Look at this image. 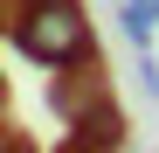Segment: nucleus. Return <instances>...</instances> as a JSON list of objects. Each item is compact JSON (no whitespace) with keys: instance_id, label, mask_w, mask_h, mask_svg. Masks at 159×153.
Returning <instances> with one entry per match:
<instances>
[{"instance_id":"obj_1","label":"nucleus","mask_w":159,"mask_h":153,"mask_svg":"<svg viewBox=\"0 0 159 153\" xmlns=\"http://www.w3.org/2000/svg\"><path fill=\"white\" fill-rule=\"evenodd\" d=\"M7 35L21 56H35L42 70H69V63H90L97 42H90V14L76 0H28V7L7 14Z\"/></svg>"},{"instance_id":"obj_2","label":"nucleus","mask_w":159,"mask_h":153,"mask_svg":"<svg viewBox=\"0 0 159 153\" xmlns=\"http://www.w3.org/2000/svg\"><path fill=\"white\" fill-rule=\"evenodd\" d=\"M48 105H56V118H62V125L90 118V111H104V105H118V97H111V70H104L97 56H90V63L56 70V84H48Z\"/></svg>"},{"instance_id":"obj_3","label":"nucleus","mask_w":159,"mask_h":153,"mask_svg":"<svg viewBox=\"0 0 159 153\" xmlns=\"http://www.w3.org/2000/svg\"><path fill=\"white\" fill-rule=\"evenodd\" d=\"M111 146H125V111L104 105V111H90V118H76L56 153H111Z\"/></svg>"},{"instance_id":"obj_4","label":"nucleus","mask_w":159,"mask_h":153,"mask_svg":"<svg viewBox=\"0 0 159 153\" xmlns=\"http://www.w3.org/2000/svg\"><path fill=\"white\" fill-rule=\"evenodd\" d=\"M118 28H125V42H152L159 35V0H125V7H118Z\"/></svg>"},{"instance_id":"obj_5","label":"nucleus","mask_w":159,"mask_h":153,"mask_svg":"<svg viewBox=\"0 0 159 153\" xmlns=\"http://www.w3.org/2000/svg\"><path fill=\"white\" fill-rule=\"evenodd\" d=\"M0 153H28V139H21V132H14L7 118H0Z\"/></svg>"},{"instance_id":"obj_6","label":"nucleus","mask_w":159,"mask_h":153,"mask_svg":"<svg viewBox=\"0 0 159 153\" xmlns=\"http://www.w3.org/2000/svg\"><path fill=\"white\" fill-rule=\"evenodd\" d=\"M0 14H14V0H0Z\"/></svg>"},{"instance_id":"obj_7","label":"nucleus","mask_w":159,"mask_h":153,"mask_svg":"<svg viewBox=\"0 0 159 153\" xmlns=\"http://www.w3.org/2000/svg\"><path fill=\"white\" fill-rule=\"evenodd\" d=\"M111 153H125V146H111Z\"/></svg>"}]
</instances>
